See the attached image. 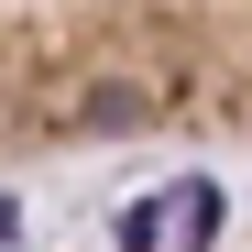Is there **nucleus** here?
<instances>
[{
  "label": "nucleus",
  "instance_id": "nucleus-1",
  "mask_svg": "<svg viewBox=\"0 0 252 252\" xmlns=\"http://www.w3.org/2000/svg\"><path fill=\"white\" fill-rule=\"evenodd\" d=\"M208 241H220V187L187 176V187H176V252H208Z\"/></svg>",
  "mask_w": 252,
  "mask_h": 252
},
{
  "label": "nucleus",
  "instance_id": "nucleus-2",
  "mask_svg": "<svg viewBox=\"0 0 252 252\" xmlns=\"http://www.w3.org/2000/svg\"><path fill=\"white\" fill-rule=\"evenodd\" d=\"M121 252H164V197H132V208H121Z\"/></svg>",
  "mask_w": 252,
  "mask_h": 252
},
{
  "label": "nucleus",
  "instance_id": "nucleus-3",
  "mask_svg": "<svg viewBox=\"0 0 252 252\" xmlns=\"http://www.w3.org/2000/svg\"><path fill=\"white\" fill-rule=\"evenodd\" d=\"M11 220H22V208H11V197H0V241H11Z\"/></svg>",
  "mask_w": 252,
  "mask_h": 252
}]
</instances>
